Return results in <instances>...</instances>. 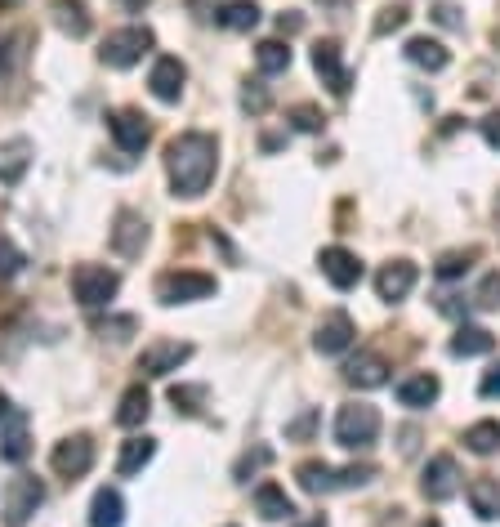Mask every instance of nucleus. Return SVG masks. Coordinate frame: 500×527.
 I'll return each mask as SVG.
<instances>
[{
    "instance_id": "obj_1",
    "label": "nucleus",
    "mask_w": 500,
    "mask_h": 527,
    "mask_svg": "<svg viewBox=\"0 0 500 527\" xmlns=\"http://www.w3.org/2000/svg\"><path fill=\"white\" fill-rule=\"evenodd\" d=\"M219 170V143L206 130H184L166 143V175H170V193L175 197H201L215 184Z\"/></svg>"
},
{
    "instance_id": "obj_2",
    "label": "nucleus",
    "mask_w": 500,
    "mask_h": 527,
    "mask_svg": "<svg viewBox=\"0 0 500 527\" xmlns=\"http://www.w3.org/2000/svg\"><path fill=\"white\" fill-rule=\"evenodd\" d=\"M117 291H121L117 268H108V264H76L72 268V295L85 313L108 309V304L117 300Z\"/></svg>"
},
{
    "instance_id": "obj_3",
    "label": "nucleus",
    "mask_w": 500,
    "mask_h": 527,
    "mask_svg": "<svg viewBox=\"0 0 500 527\" xmlns=\"http://www.w3.org/2000/svg\"><path fill=\"white\" fill-rule=\"evenodd\" d=\"M157 300L166 304V309H175V304H197V300H210V295L219 291V282L210 273H197V268H170V273L157 277Z\"/></svg>"
},
{
    "instance_id": "obj_4",
    "label": "nucleus",
    "mask_w": 500,
    "mask_h": 527,
    "mask_svg": "<svg viewBox=\"0 0 500 527\" xmlns=\"http://www.w3.org/2000/svg\"><path fill=\"white\" fill-rule=\"evenodd\" d=\"M375 438H380V411L371 402L340 407V416H335V443L349 447V452H367V447H375Z\"/></svg>"
},
{
    "instance_id": "obj_5",
    "label": "nucleus",
    "mask_w": 500,
    "mask_h": 527,
    "mask_svg": "<svg viewBox=\"0 0 500 527\" xmlns=\"http://www.w3.org/2000/svg\"><path fill=\"white\" fill-rule=\"evenodd\" d=\"M45 505V483L36 474H14L5 487V505H0V519L5 527H27L32 514Z\"/></svg>"
},
{
    "instance_id": "obj_6",
    "label": "nucleus",
    "mask_w": 500,
    "mask_h": 527,
    "mask_svg": "<svg viewBox=\"0 0 500 527\" xmlns=\"http://www.w3.org/2000/svg\"><path fill=\"white\" fill-rule=\"evenodd\" d=\"M152 45H157L152 27H121V32H108V41L99 45V59L108 67H117V72H125V67L139 63Z\"/></svg>"
},
{
    "instance_id": "obj_7",
    "label": "nucleus",
    "mask_w": 500,
    "mask_h": 527,
    "mask_svg": "<svg viewBox=\"0 0 500 527\" xmlns=\"http://www.w3.org/2000/svg\"><path fill=\"white\" fill-rule=\"evenodd\" d=\"M188 358H192L188 340H152V344H143V353H139V371H143V380H161V376L184 367Z\"/></svg>"
},
{
    "instance_id": "obj_8",
    "label": "nucleus",
    "mask_w": 500,
    "mask_h": 527,
    "mask_svg": "<svg viewBox=\"0 0 500 527\" xmlns=\"http://www.w3.org/2000/svg\"><path fill=\"white\" fill-rule=\"evenodd\" d=\"M50 469L59 478H85V474H90V469H94V443H90V434H72V438H63V443H54Z\"/></svg>"
},
{
    "instance_id": "obj_9",
    "label": "nucleus",
    "mask_w": 500,
    "mask_h": 527,
    "mask_svg": "<svg viewBox=\"0 0 500 527\" xmlns=\"http://www.w3.org/2000/svg\"><path fill=\"white\" fill-rule=\"evenodd\" d=\"M420 492H425V501H451V496L460 492V465H456V456H429V465H425V474H420Z\"/></svg>"
},
{
    "instance_id": "obj_10",
    "label": "nucleus",
    "mask_w": 500,
    "mask_h": 527,
    "mask_svg": "<svg viewBox=\"0 0 500 527\" xmlns=\"http://www.w3.org/2000/svg\"><path fill=\"white\" fill-rule=\"evenodd\" d=\"M313 72L322 76V85L335 94V99H344L349 94V67H344V54H340V41H317L313 45Z\"/></svg>"
},
{
    "instance_id": "obj_11",
    "label": "nucleus",
    "mask_w": 500,
    "mask_h": 527,
    "mask_svg": "<svg viewBox=\"0 0 500 527\" xmlns=\"http://www.w3.org/2000/svg\"><path fill=\"white\" fill-rule=\"evenodd\" d=\"M317 268H322V277L335 291H353V286L362 282V260L353 251H344V246H326V251L317 255Z\"/></svg>"
},
{
    "instance_id": "obj_12",
    "label": "nucleus",
    "mask_w": 500,
    "mask_h": 527,
    "mask_svg": "<svg viewBox=\"0 0 500 527\" xmlns=\"http://www.w3.org/2000/svg\"><path fill=\"white\" fill-rule=\"evenodd\" d=\"M353 335H358V327H353V318L344 309H335V313H326L322 322H317V331H313V349L322 353V358H335V353H344L353 344Z\"/></svg>"
},
{
    "instance_id": "obj_13",
    "label": "nucleus",
    "mask_w": 500,
    "mask_h": 527,
    "mask_svg": "<svg viewBox=\"0 0 500 527\" xmlns=\"http://www.w3.org/2000/svg\"><path fill=\"white\" fill-rule=\"evenodd\" d=\"M143 246H148V219L139 210H117V219H112V251L121 260H134V255H143Z\"/></svg>"
},
{
    "instance_id": "obj_14",
    "label": "nucleus",
    "mask_w": 500,
    "mask_h": 527,
    "mask_svg": "<svg viewBox=\"0 0 500 527\" xmlns=\"http://www.w3.org/2000/svg\"><path fill=\"white\" fill-rule=\"evenodd\" d=\"M416 282H420L416 264H411V260H389L380 273H375V295L389 300V304H398V300H407V295L416 291Z\"/></svg>"
},
{
    "instance_id": "obj_15",
    "label": "nucleus",
    "mask_w": 500,
    "mask_h": 527,
    "mask_svg": "<svg viewBox=\"0 0 500 527\" xmlns=\"http://www.w3.org/2000/svg\"><path fill=\"white\" fill-rule=\"evenodd\" d=\"M108 130H112V139H117V148L121 152H143L148 148V139H152V126H148V117L143 112H134V108H121V112H112L108 117Z\"/></svg>"
},
{
    "instance_id": "obj_16",
    "label": "nucleus",
    "mask_w": 500,
    "mask_h": 527,
    "mask_svg": "<svg viewBox=\"0 0 500 527\" xmlns=\"http://www.w3.org/2000/svg\"><path fill=\"white\" fill-rule=\"evenodd\" d=\"M184 81H188V67L175 59V54H161L148 72V90L157 94L161 103H179L184 99Z\"/></svg>"
},
{
    "instance_id": "obj_17",
    "label": "nucleus",
    "mask_w": 500,
    "mask_h": 527,
    "mask_svg": "<svg viewBox=\"0 0 500 527\" xmlns=\"http://www.w3.org/2000/svg\"><path fill=\"white\" fill-rule=\"evenodd\" d=\"M27 456H32V434H27V411H9L5 420H0V461L9 465H23Z\"/></svg>"
},
{
    "instance_id": "obj_18",
    "label": "nucleus",
    "mask_w": 500,
    "mask_h": 527,
    "mask_svg": "<svg viewBox=\"0 0 500 527\" xmlns=\"http://www.w3.org/2000/svg\"><path fill=\"white\" fill-rule=\"evenodd\" d=\"M344 380H349L353 389H380V385H389V362H384L380 353L362 349L358 358L344 362Z\"/></svg>"
},
{
    "instance_id": "obj_19",
    "label": "nucleus",
    "mask_w": 500,
    "mask_h": 527,
    "mask_svg": "<svg viewBox=\"0 0 500 527\" xmlns=\"http://www.w3.org/2000/svg\"><path fill=\"white\" fill-rule=\"evenodd\" d=\"M32 139L14 134V139H0V184H23L27 166H32Z\"/></svg>"
},
{
    "instance_id": "obj_20",
    "label": "nucleus",
    "mask_w": 500,
    "mask_h": 527,
    "mask_svg": "<svg viewBox=\"0 0 500 527\" xmlns=\"http://www.w3.org/2000/svg\"><path fill=\"white\" fill-rule=\"evenodd\" d=\"M438 394H442V380L434 376V371H416V376L398 380V402H402V407H411V411L434 407Z\"/></svg>"
},
{
    "instance_id": "obj_21",
    "label": "nucleus",
    "mask_w": 500,
    "mask_h": 527,
    "mask_svg": "<svg viewBox=\"0 0 500 527\" xmlns=\"http://www.w3.org/2000/svg\"><path fill=\"white\" fill-rule=\"evenodd\" d=\"M465 496H469V510H474L483 523H496L500 519V478H492V474L469 478Z\"/></svg>"
},
{
    "instance_id": "obj_22",
    "label": "nucleus",
    "mask_w": 500,
    "mask_h": 527,
    "mask_svg": "<svg viewBox=\"0 0 500 527\" xmlns=\"http://www.w3.org/2000/svg\"><path fill=\"white\" fill-rule=\"evenodd\" d=\"M50 14H54V27H59L63 36H90L94 18H90V5L85 0H50Z\"/></svg>"
},
{
    "instance_id": "obj_23",
    "label": "nucleus",
    "mask_w": 500,
    "mask_h": 527,
    "mask_svg": "<svg viewBox=\"0 0 500 527\" xmlns=\"http://www.w3.org/2000/svg\"><path fill=\"white\" fill-rule=\"evenodd\" d=\"M152 456H157V438H148V434L125 438V443H121V456H117V474H121V478L143 474V465H148Z\"/></svg>"
},
{
    "instance_id": "obj_24",
    "label": "nucleus",
    "mask_w": 500,
    "mask_h": 527,
    "mask_svg": "<svg viewBox=\"0 0 500 527\" xmlns=\"http://www.w3.org/2000/svg\"><path fill=\"white\" fill-rule=\"evenodd\" d=\"M496 349V335L487 327H456V335H451V358H483V353Z\"/></svg>"
},
{
    "instance_id": "obj_25",
    "label": "nucleus",
    "mask_w": 500,
    "mask_h": 527,
    "mask_svg": "<svg viewBox=\"0 0 500 527\" xmlns=\"http://www.w3.org/2000/svg\"><path fill=\"white\" fill-rule=\"evenodd\" d=\"M407 63H416V67H425V72H442V67L451 63V54H447V45L434 41V36H411L407 41Z\"/></svg>"
},
{
    "instance_id": "obj_26",
    "label": "nucleus",
    "mask_w": 500,
    "mask_h": 527,
    "mask_svg": "<svg viewBox=\"0 0 500 527\" xmlns=\"http://www.w3.org/2000/svg\"><path fill=\"white\" fill-rule=\"evenodd\" d=\"M255 510H259V519H268V523H291V514H295V505H291V496L282 492L277 483H259L255 487Z\"/></svg>"
},
{
    "instance_id": "obj_27",
    "label": "nucleus",
    "mask_w": 500,
    "mask_h": 527,
    "mask_svg": "<svg viewBox=\"0 0 500 527\" xmlns=\"http://www.w3.org/2000/svg\"><path fill=\"white\" fill-rule=\"evenodd\" d=\"M125 523V501L117 487H99L90 501V527H121Z\"/></svg>"
},
{
    "instance_id": "obj_28",
    "label": "nucleus",
    "mask_w": 500,
    "mask_h": 527,
    "mask_svg": "<svg viewBox=\"0 0 500 527\" xmlns=\"http://www.w3.org/2000/svg\"><path fill=\"white\" fill-rule=\"evenodd\" d=\"M295 478H300V487L309 496H326V492H340V478H335V469L326 461H304L295 469Z\"/></svg>"
},
{
    "instance_id": "obj_29",
    "label": "nucleus",
    "mask_w": 500,
    "mask_h": 527,
    "mask_svg": "<svg viewBox=\"0 0 500 527\" xmlns=\"http://www.w3.org/2000/svg\"><path fill=\"white\" fill-rule=\"evenodd\" d=\"M148 411H152V398H148V389L143 385H130L121 394V407H117V425L121 429H139L143 420H148Z\"/></svg>"
},
{
    "instance_id": "obj_30",
    "label": "nucleus",
    "mask_w": 500,
    "mask_h": 527,
    "mask_svg": "<svg viewBox=\"0 0 500 527\" xmlns=\"http://www.w3.org/2000/svg\"><path fill=\"white\" fill-rule=\"evenodd\" d=\"M215 23L228 27V32H250V27H259V5L255 0H228L215 14Z\"/></svg>"
},
{
    "instance_id": "obj_31",
    "label": "nucleus",
    "mask_w": 500,
    "mask_h": 527,
    "mask_svg": "<svg viewBox=\"0 0 500 527\" xmlns=\"http://www.w3.org/2000/svg\"><path fill=\"white\" fill-rule=\"evenodd\" d=\"M255 67L264 76H282L291 67V45L286 41H259L255 45Z\"/></svg>"
},
{
    "instance_id": "obj_32",
    "label": "nucleus",
    "mask_w": 500,
    "mask_h": 527,
    "mask_svg": "<svg viewBox=\"0 0 500 527\" xmlns=\"http://www.w3.org/2000/svg\"><path fill=\"white\" fill-rule=\"evenodd\" d=\"M465 447L474 456H496L500 452V420H478V425H469Z\"/></svg>"
},
{
    "instance_id": "obj_33",
    "label": "nucleus",
    "mask_w": 500,
    "mask_h": 527,
    "mask_svg": "<svg viewBox=\"0 0 500 527\" xmlns=\"http://www.w3.org/2000/svg\"><path fill=\"white\" fill-rule=\"evenodd\" d=\"M27 41H32V32H9V36H0V90L9 85L14 67L23 63V45Z\"/></svg>"
},
{
    "instance_id": "obj_34",
    "label": "nucleus",
    "mask_w": 500,
    "mask_h": 527,
    "mask_svg": "<svg viewBox=\"0 0 500 527\" xmlns=\"http://www.w3.org/2000/svg\"><path fill=\"white\" fill-rule=\"evenodd\" d=\"M474 260H478V246H469V251H447V255H438L434 277L438 282H456V277H465L469 268H474Z\"/></svg>"
},
{
    "instance_id": "obj_35",
    "label": "nucleus",
    "mask_w": 500,
    "mask_h": 527,
    "mask_svg": "<svg viewBox=\"0 0 500 527\" xmlns=\"http://www.w3.org/2000/svg\"><path fill=\"white\" fill-rule=\"evenodd\" d=\"M23 264H27V255L18 251V242H14V237L0 233V282L18 277V273H23Z\"/></svg>"
},
{
    "instance_id": "obj_36",
    "label": "nucleus",
    "mask_w": 500,
    "mask_h": 527,
    "mask_svg": "<svg viewBox=\"0 0 500 527\" xmlns=\"http://www.w3.org/2000/svg\"><path fill=\"white\" fill-rule=\"evenodd\" d=\"M474 309H483V313H496V309H500V268H492V273H487L483 282H478Z\"/></svg>"
},
{
    "instance_id": "obj_37",
    "label": "nucleus",
    "mask_w": 500,
    "mask_h": 527,
    "mask_svg": "<svg viewBox=\"0 0 500 527\" xmlns=\"http://www.w3.org/2000/svg\"><path fill=\"white\" fill-rule=\"evenodd\" d=\"M291 126L300 134H322L326 117H322V108H313V103H300V108H291Z\"/></svg>"
},
{
    "instance_id": "obj_38",
    "label": "nucleus",
    "mask_w": 500,
    "mask_h": 527,
    "mask_svg": "<svg viewBox=\"0 0 500 527\" xmlns=\"http://www.w3.org/2000/svg\"><path fill=\"white\" fill-rule=\"evenodd\" d=\"M407 18H411V9H407V5H384L371 32H375V36H389V32H398V27H407Z\"/></svg>"
},
{
    "instance_id": "obj_39",
    "label": "nucleus",
    "mask_w": 500,
    "mask_h": 527,
    "mask_svg": "<svg viewBox=\"0 0 500 527\" xmlns=\"http://www.w3.org/2000/svg\"><path fill=\"white\" fill-rule=\"evenodd\" d=\"M170 402H175V411H201V402H206V385H175L170 389Z\"/></svg>"
},
{
    "instance_id": "obj_40",
    "label": "nucleus",
    "mask_w": 500,
    "mask_h": 527,
    "mask_svg": "<svg viewBox=\"0 0 500 527\" xmlns=\"http://www.w3.org/2000/svg\"><path fill=\"white\" fill-rule=\"evenodd\" d=\"M268 461H273V452H268V447H255V452H246L242 461L233 465V478H237V483H250V474H255V469H264Z\"/></svg>"
},
{
    "instance_id": "obj_41",
    "label": "nucleus",
    "mask_w": 500,
    "mask_h": 527,
    "mask_svg": "<svg viewBox=\"0 0 500 527\" xmlns=\"http://www.w3.org/2000/svg\"><path fill=\"white\" fill-rule=\"evenodd\" d=\"M335 478H340V487H367L380 478V469L375 465H349V469H335Z\"/></svg>"
},
{
    "instance_id": "obj_42",
    "label": "nucleus",
    "mask_w": 500,
    "mask_h": 527,
    "mask_svg": "<svg viewBox=\"0 0 500 527\" xmlns=\"http://www.w3.org/2000/svg\"><path fill=\"white\" fill-rule=\"evenodd\" d=\"M313 425H317V411L309 407V411H300V420H291V425H286V438H309Z\"/></svg>"
},
{
    "instance_id": "obj_43",
    "label": "nucleus",
    "mask_w": 500,
    "mask_h": 527,
    "mask_svg": "<svg viewBox=\"0 0 500 527\" xmlns=\"http://www.w3.org/2000/svg\"><path fill=\"white\" fill-rule=\"evenodd\" d=\"M483 139H487V148H496L500 152V112H492V117H483Z\"/></svg>"
},
{
    "instance_id": "obj_44",
    "label": "nucleus",
    "mask_w": 500,
    "mask_h": 527,
    "mask_svg": "<svg viewBox=\"0 0 500 527\" xmlns=\"http://www.w3.org/2000/svg\"><path fill=\"white\" fill-rule=\"evenodd\" d=\"M434 23H442V27H465V18H460L456 5H438L434 9Z\"/></svg>"
},
{
    "instance_id": "obj_45",
    "label": "nucleus",
    "mask_w": 500,
    "mask_h": 527,
    "mask_svg": "<svg viewBox=\"0 0 500 527\" xmlns=\"http://www.w3.org/2000/svg\"><path fill=\"white\" fill-rule=\"evenodd\" d=\"M242 103H246V108H250V112H264V108H268V94H264V90H259V85H246V94H242Z\"/></svg>"
},
{
    "instance_id": "obj_46",
    "label": "nucleus",
    "mask_w": 500,
    "mask_h": 527,
    "mask_svg": "<svg viewBox=\"0 0 500 527\" xmlns=\"http://www.w3.org/2000/svg\"><path fill=\"white\" fill-rule=\"evenodd\" d=\"M300 27H304V14H295V9H291V14L277 18V32H282V36H295Z\"/></svg>"
},
{
    "instance_id": "obj_47",
    "label": "nucleus",
    "mask_w": 500,
    "mask_h": 527,
    "mask_svg": "<svg viewBox=\"0 0 500 527\" xmlns=\"http://www.w3.org/2000/svg\"><path fill=\"white\" fill-rule=\"evenodd\" d=\"M478 394H483V398H500V367L487 371L483 385H478Z\"/></svg>"
},
{
    "instance_id": "obj_48",
    "label": "nucleus",
    "mask_w": 500,
    "mask_h": 527,
    "mask_svg": "<svg viewBox=\"0 0 500 527\" xmlns=\"http://www.w3.org/2000/svg\"><path fill=\"white\" fill-rule=\"evenodd\" d=\"M117 5H121V9H130V14H143V9H148L152 0H117Z\"/></svg>"
},
{
    "instance_id": "obj_49",
    "label": "nucleus",
    "mask_w": 500,
    "mask_h": 527,
    "mask_svg": "<svg viewBox=\"0 0 500 527\" xmlns=\"http://www.w3.org/2000/svg\"><path fill=\"white\" fill-rule=\"evenodd\" d=\"M291 527H331V523H326V514H313V519H304V523H291Z\"/></svg>"
},
{
    "instance_id": "obj_50",
    "label": "nucleus",
    "mask_w": 500,
    "mask_h": 527,
    "mask_svg": "<svg viewBox=\"0 0 500 527\" xmlns=\"http://www.w3.org/2000/svg\"><path fill=\"white\" fill-rule=\"evenodd\" d=\"M9 411H14V407H9V398H5V394H0V420H5V416H9Z\"/></svg>"
},
{
    "instance_id": "obj_51",
    "label": "nucleus",
    "mask_w": 500,
    "mask_h": 527,
    "mask_svg": "<svg viewBox=\"0 0 500 527\" xmlns=\"http://www.w3.org/2000/svg\"><path fill=\"white\" fill-rule=\"evenodd\" d=\"M416 527H442L438 519H425V523H416Z\"/></svg>"
},
{
    "instance_id": "obj_52",
    "label": "nucleus",
    "mask_w": 500,
    "mask_h": 527,
    "mask_svg": "<svg viewBox=\"0 0 500 527\" xmlns=\"http://www.w3.org/2000/svg\"><path fill=\"white\" fill-rule=\"evenodd\" d=\"M496 219H500V197H496Z\"/></svg>"
}]
</instances>
